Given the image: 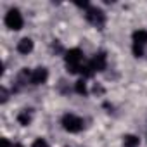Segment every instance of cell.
<instances>
[{
	"label": "cell",
	"instance_id": "1",
	"mask_svg": "<svg viewBox=\"0 0 147 147\" xmlns=\"http://www.w3.org/2000/svg\"><path fill=\"white\" fill-rule=\"evenodd\" d=\"M64 61H66V67H67L69 73H80L82 71V66L85 64L83 62V52L80 49H71V50H67Z\"/></svg>",
	"mask_w": 147,
	"mask_h": 147
},
{
	"label": "cell",
	"instance_id": "2",
	"mask_svg": "<svg viewBox=\"0 0 147 147\" xmlns=\"http://www.w3.org/2000/svg\"><path fill=\"white\" fill-rule=\"evenodd\" d=\"M62 128L69 133H78L83 130V119L76 114H64L62 116Z\"/></svg>",
	"mask_w": 147,
	"mask_h": 147
},
{
	"label": "cell",
	"instance_id": "3",
	"mask_svg": "<svg viewBox=\"0 0 147 147\" xmlns=\"http://www.w3.org/2000/svg\"><path fill=\"white\" fill-rule=\"evenodd\" d=\"M85 18H87V21H88L90 24H94V26H97V28H102V26L106 24V14H104V11L99 9V7H88L87 12H85Z\"/></svg>",
	"mask_w": 147,
	"mask_h": 147
},
{
	"label": "cell",
	"instance_id": "4",
	"mask_svg": "<svg viewBox=\"0 0 147 147\" xmlns=\"http://www.w3.org/2000/svg\"><path fill=\"white\" fill-rule=\"evenodd\" d=\"M4 23H5V26H7L9 30L18 31V30L23 28V23H24V21H23V16H21V12H19L18 9H11V11L5 14Z\"/></svg>",
	"mask_w": 147,
	"mask_h": 147
},
{
	"label": "cell",
	"instance_id": "5",
	"mask_svg": "<svg viewBox=\"0 0 147 147\" xmlns=\"http://www.w3.org/2000/svg\"><path fill=\"white\" fill-rule=\"evenodd\" d=\"M88 62H90V66L94 67L95 73L97 71H104L106 66H107V55H106V52H97L92 57V61H88Z\"/></svg>",
	"mask_w": 147,
	"mask_h": 147
},
{
	"label": "cell",
	"instance_id": "6",
	"mask_svg": "<svg viewBox=\"0 0 147 147\" xmlns=\"http://www.w3.org/2000/svg\"><path fill=\"white\" fill-rule=\"evenodd\" d=\"M47 78H49V71H47V67L40 66V67H36V69L31 71V80H30V82H31L33 85H42V83L47 82Z\"/></svg>",
	"mask_w": 147,
	"mask_h": 147
},
{
	"label": "cell",
	"instance_id": "7",
	"mask_svg": "<svg viewBox=\"0 0 147 147\" xmlns=\"http://www.w3.org/2000/svg\"><path fill=\"white\" fill-rule=\"evenodd\" d=\"M33 50V40L31 38H23V40H19V43H18V52L19 54H30Z\"/></svg>",
	"mask_w": 147,
	"mask_h": 147
},
{
	"label": "cell",
	"instance_id": "8",
	"mask_svg": "<svg viewBox=\"0 0 147 147\" xmlns=\"http://www.w3.org/2000/svg\"><path fill=\"white\" fill-rule=\"evenodd\" d=\"M133 45H138V47L147 45V31L145 30H137L133 33Z\"/></svg>",
	"mask_w": 147,
	"mask_h": 147
},
{
	"label": "cell",
	"instance_id": "9",
	"mask_svg": "<svg viewBox=\"0 0 147 147\" xmlns=\"http://www.w3.org/2000/svg\"><path fill=\"white\" fill-rule=\"evenodd\" d=\"M18 121H19V125H23V126H28V125L31 123V113H30L28 109L21 111V113L18 114Z\"/></svg>",
	"mask_w": 147,
	"mask_h": 147
},
{
	"label": "cell",
	"instance_id": "10",
	"mask_svg": "<svg viewBox=\"0 0 147 147\" xmlns=\"http://www.w3.org/2000/svg\"><path fill=\"white\" fill-rule=\"evenodd\" d=\"M123 144H125V147H138L140 138L137 135H125L123 137Z\"/></svg>",
	"mask_w": 147,
	"mask_h": 147
},
{
	"label": "cell",
	"instance_id": "11",
	"mask_svg": "<svg viewBox=\"0 0 147 147\" xmlns=\"http://www.w3.org/2000/svg\"><path fill=\"white\" fill-rule=\"evenodd\" d=\"M75 90L80 94V95H87V83H85V80H78L76 83H75Z\"/></svg>",
	"mask_w": 147,
	"mask_h": 147
},
{
	"label": "cell",
	"instance_id": "12",
	"mask_svg": "<svg viewBox=\"0 0 147 147\" xmlns=\"http://www.w3.org/2000/svg\"><path fill=\"white\" fill-rule=\"evenodd\" d=\"M31 147H49V144L43 140V138H36L35 142H33V145Z\"/></svg>",
	"mask_w": 147,
	"mask_h": 147
},
{
	"label": "cell",
	"instance_id": "13",
	"mask_svg": "<svg viewBox=\"0 0 147 147\" xmlns=\"http://www.w3.org/2000/svg\"><path fill=\"white\" fill-rule=\"evenodd\" d=\"M0 97H2V102H7V99H9V94H7L5 87H2V88H0Z\"/></svg>",
	"mask_w": 147,
	"mask_h": 147
},
{
	"label": "cell",
	"instance_id": "14",
	"mask_svg": "<svg viewBox=\"0 0 147 147\" xmlns=\"http://www.w3.org/2000/svg\"><path fill=\"white\" fill-rule=\"evenodd\" d=\"M0 144H2V147H11V142L7 138H2V140H0Z\"/></svg>",
	"mask_w": 147,
	"mask_h": 147
},
{
	"label": "cell",
	"instance_id": "15",
	"mask_svg": "<svg viewBox=\"0 0 147 147\" xmlns=\"http://www.w3.org/2000/svg\"><path fill=\"white\" fill-rule=\"evenodd\" d=\"M14 147H23V145H14Z\"/></svg>",
	"mask_w": 147,
	"mask_h": 147
}]
</instances>
